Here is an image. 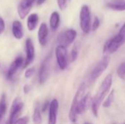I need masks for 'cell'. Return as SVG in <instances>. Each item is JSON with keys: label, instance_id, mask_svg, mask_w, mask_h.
Segmentation results:
<instances>
[{"label": "cell", "instance_id": "36", "mask_svg": "<svg viewBox=\"0 0 125 124\" xmlns=\"http://www.w3.org/2000/svg\"><path fill=\"white\" fill-rule=\"evenodd\" d=\"M115 1H122V0H115Z\"/></svg>", "mask_w": 125, "mask_h": 124}, {"label": "cell", "instance_id": "20", "mask_svg": "<svg viewBox=\"0 0 125 124\" xmlns=\"http://www.w3.org/2000/svg\"><path fill=\"white\" fill-rule=\"evenodd\" d=\"M33 123L34 124H40L42 122V116H41V113H40V108L39 104L37 102L34 107V114H33Z\"/></svg>", "mask_w": 125, "mask_h": 124}, {"label": "cell", "instance_id": "30", "mask_svg": "<svg viewBox=\"0 0 125 124\" xmlns=\"http://www.w3.org/2000/svg\"><path fill=\"white\" fill-rule=\"evenodd\" d=\"M5 28V24H4V20L0 17V34L4 31Z\"/></svg>", "mask_w": 125, "mask_h": 124}, {"label": "cell", "instance_id": "33", "mask_svg": "<svg viewBox=\"0 0 125 124\" xmlns=\"http://www.w3.org/2000/svg\"><path fill=\"white\" fill-rule=\"evenodd\" d=\"M46 0H37V5H41Z\"/></svg>", "mask_w": 125, "mask_h": 124}, {"label": "cell", "instance_id": "29", "mask_svg": "<svg viewBox=\"0 0 125 124\" xmlns=\"http://www.w3.org/2000/svg\"><path fill=\"white\" fill-rule=\"evenodd\" d=\"M118 34L120 35V36L122 37V39H124V41H125V23H124V25L122 26V27L120 29L119 32Z\"/></svg>", "mask_w": 125, "mask_h": 124}, {"label": "cell", "instance_id": "4", "mask_svg": "<svg viewBox=\"0 0 125 124\" xmlns=\"http://www.w3.org/2000/svg\"><path fill=\"white\" fill-rule=\"evenodd\" d=\"M91 12L88 5L81 7L80 12V26L83 33L88 34L91 30Z\"/></svg>", "mask_w": 125, "mask_h": 124}, {"label": "cell", "instance_id": "24", "mask_svg": "<svg viewBox=\"0 0 125 124\" xmlns=\"http://www.w3.org/2000/svg\"><path fill=\"white\" fill-rule=\"evenodd\" d=\"M78 56V43L75 44L72 51H71V61H75Z\"/></svg>", "mask_w": 125, "mask_h": 124}, {"label": "cell", "instance_id": "8", "mask_svg": "<svg viewBox=\"0 0 125 124\" xmlns=\"http://www.w3.org/2000/svg\"><path fill=\"white\" fill-rule=\"evenodd\" d=\"M55 54H56L57 64L60 69L62 70L65 69L67 67V63H68L67 48L59 45L55 49Z\"/></svg>", "mask_w": 125, "mask_h": 124}, {"label": "cell", "instance_id": "26", "mask_svg": "<svg viewBox=\"0 0 125 124\" xmlns=\"http://www.w3.org/2000/svg\"><path fill=\"white\" fill-rule=\"evenodd\" d=\"M100 25V19L98 18V17H95L94 19V22H93V24L92 26V31H96L99 26Z\"/></svg>", "mask_w": 125, "mask_h": 124}, {"label": "cell", "instance_id": "19", "mask_svg": "<svg viewBox=\"0 0 125 124\" xmlns=\"http://www.w3.org/2000/svg\"><path fill=\"white\" fill-rule=\"evenodd\" d=\"M108 7L116 11H125V1H111L107 4Z\"/></svg>", "mask_w": 125, "mask_h": 124}, {"label": "cell", "instance_id": "31", "mask_svg": "<svg viewBox=\"0 0 125 124\" xmlns=\"http://www.w3.org/2000/svg\"><path fill=\"white\" fill-rule=\"evenodd\" d=\"M49 106H50V104H49V102L48 101H46L45 103H44V105H43V106H42V112H45L48 108L49 109Z\"/></svg>", "mask_w": 125, "mask_h": 124}, {"label": "cell", "instance_id": "11", "mask_svg": "<svg viewBox=\"0 0 125 124\" xmlns=\"http://www.w3.org/2000/svg\"><path fill=\"white\" fill-rule=\"evenodd\" d=\"M26 57L23 68H26V67H28L33 62L34 59V47L32 40L29 38L27 39L26 41Z\"/></svg>", "mask_w": 125, "mask_h": 124}, {"label": "cell", "instance_id": "37", "mask_svg": "<svg viewBox=\"0 0 125 124\" xmlns=\"http://www.w3.org/2000/svg\"><path fill=\"white\" fill-rule=\"evenodd\" d=\"M125 124V123H124V124Z\"/></svg>", "mask_w": 125, "mask_h": 124}, {"label": "cell", "instance_id": "6", "mask_svg": "<svg viewBox=\"0 0 125 124\" xmlns=\"http://www.w3.org/2000/svg\"><path fill=\"white\" fill-rule=\"evenodd\" d=\"M110 61H111L110 56H105L103 58V59H101L98 62V64L95 66L91 74V80L92 81L97 80L103 74V72L108 68Z\"/></svg>", "mask_w": 125, "mask_h": 124}, {"label": "cell", "instance_id": "12", "mask_svg": "<svg viewBox=\"0 0 125 124\" xmlns=\"http://www.w3.org/2000/svg\"><path fill=\"white\" fill-rule=\"evenodd\" d=\"M92 99L93 98H92L91 94L89 93L86 94L83 96V98L81 99V101L78 105V108H77V113L78 115L86 113L89 110L90 106H92Z\"/></svg>", "mask_w": 125, "mask_h": 124}, {"label": "cell", "instance_id": "34", "mask_svg": "<svg viewBox=\"0 0 125 124\" xmlns=\"http://www.w3.org/2000/svg\"><path fill=\"white\" fill-rule=\"evenodd\" d=\"M2 120H3V118H1L0 117V124H2Z\"/></svg>", "mask_w": 125, "mask_h": 124}, {"label": "cell", "instance_id": "17", "mask_svg": "<svg viewBox=\"0 0 125 124\" xmlns=\"http://www.w3.org/2000/svg\"><path fill=\"white\" fill-rule=\"evenodd\" d=\"M39 21V17L37 13L31 14L27 18V28L29 31H33L36 29Z\"/></svg>", "mask_w": 125, "mask_h": 124}, {"label": "cell", "instance_id": "25", "mask_svg": "<svg viewBox=\"0 0 125 124\" xmlns=\"http://www.w3.org/2000/svg\"><path fill=\"white\" fill-rule=\"evenodd\" d=\"M70 0H57V3L59 5V7L61 10H64L67 8L68 1Z\"/></svg>", "mask_w": 125, "mask_h": 124}, {"label": "cell", "instance_id": "7", "mask_svg": "<svg viewBox=\"0 0 125 124\" xmlns=\"http://www.w3.org/2000/svg\"><path fill=\"white\" fill-rule=\"evenodd\" d=\"M23 107V103L20 97L15 98L12 102L11 110H10V117L6 124H14L15 121L18 119V116L20 115Z\"/></svg>", "mask_w": 125, "mask_h": 124}, {"label": "cell", "instance_id": "5", "mask_svg": "<svg viewBox=\"0 0 125 124\" xmlns=\"http://www.w3.org/2000/svg\"><path fill=\"white\" fill-rule=\"evenodd\" d=\"M76 37L77 32L75 30L72 29H67L59 34L57 37V42L59 45L67 48L75 41Z\"/></svg>", "mask_w": 125, "mask_h": 124}, {"label": "cell", "instance_id": "16", "mask_svg": "<svg viewBox=\"0 0 125 124\" xmlns=\"http://www.w3.org/2000/svg\"><path fill=\"white\" fill-rule=\"evenodd\" d=\"M12 32L15 38L21 39L23 37V28L22 23L18 20H15L12 26Z\"/></svg>", "mask_w": 125, "mask_h": 124}, {"label": "cell", "instance_id": "21", "mask_svg": "<svg viewBox=\"0 0 125 124\" xmlns=\"http://www.w3.org/2000/svg\"><path fill=\"white\" fill-rule=\"evenodd\" d=\"M7 110V99L6 95L2 94L0 99V117L4 118Z\"/></svg>", "mask_w": 125, "mask_h": 124}, {"label": "cell", "instance_id": "14", "mask_svg": "<svg viewBox=\"0 0 125 124\" xmlns=\"http://www.w3.org/2000/svg\"><path fill=\"white\" fill-rule=\"evenodd\" d=\"M23 58L21 56L17 57L11 64L7 71V77L12 78L15 75V73L19 69V68L23 65Z\"/></svg>", "mask_w": 125, "mask_h": 124}, {"label": "cell", "instance_id": "27", "mask_svg": "<svg viewBox=\"0 0 125 124\" xmlns=\"http://www.w3.org/2000/svg\"><path fill=\"white\" fill-rule=\"evenodd\" d=\"M28 123H29V118L27 116H25L17 119L14 124H28Z\"/></svg>", "mask_w": 125, "mask_h": 124}, {"label": "cell", "instance_id": "22", "mask_svg": "<svg viewBox=\"0 0 125 124\" xmlns=\"http://www.w3.org/2000/svg\"><path fill=\"white\" fill-rule=\"evenodd\" d=\"M114 96H115V90L114 89L109 93L107 99L103 103V107H110L114 101Z\"/></svg>", "mask_w": 125, "mask_h": 124}, {"label": "cell", "instance_id": "13", "mask_svg": "<svg viewBox=\"0 0 125 124\" xmlns=\"http://www.w3.org/2000/svg\"><path fill=\"white\" fill-rule=\"evenodd\" d=\"M58 109H59V102L57 99H54L51 101L49 106L48 124H56Z\"/></svg>", "mask_w": 125, "mask_h": 124}, {"label": "cell", "instance_id": "32", "mask_svg": "<svg viewBox=\"0 0 125 124\" xmlns=\"http://www.w3.org/2000/svg\"><path fill=\"white\" fill-rule=\"evenodd\" d=\"M31 90V86L29 85H25L23 87V91L25 94H28Z\"/></svg>", "mask_w": 125, "mask_h": 124}, {"label": "cell", "instance_id": "15", "mask_svg": "<svg viewBox=\"0 0 125 124\" xmlns=\"http://www.w3.org/2000/svg\"><path fill=\"white\" fill-rule=\"evenodd\" d=\"M48 37V29L45 23H42L38 30V40L41 45L45 46L47 44Z\"/></svg>", "mask_w": 125, "mask_h": 124}, {"label": "cell", "instance_id": "28", "mask_svg": "<svg viewBox=\"0 0 125 124\" xmlns=\"http://www.w3.org/2000/svg\"><path fill=\"white\" fill-rule=\"evenodd\" d=\"M34 70H35L34 67H31V68H29L28 69H26V71L25 72V75H24L26 78H29L30 77H31L34 72Z\"/></svg>", "mask_w": 125, "mask_h": 124}, {"label": "cell", "instance_id": "2", "mask_svg": "<svg viewBox=\"0 0 125 124\" xmlns=\"http://www.w3.org/2000/svg\"><path fill=\"white\" fill-rule=\"evenodd\" d=\"M86 84L85 83H83L78 88V91H76V94L73 98V100L72 102V105L70 107V110L69 112V119L71 122L75 123L77 121L78 118V113H77V108L78 105L81 101V99L83 98V96L86 94Z\"/></svg>", "mask_w": 125, "mask_h": 124}, {"label": "cell", "instance_id": "35", "mask_svg": "<svg viewBox=\"0 0 125 124\" xmlns=\"http://www.w3.org/2000/svg\"><path fill=\"white\" fill-rule=\"evenodd\" d=\"M84 124H90V123H89V122H86Z\"/></svg>", "mask_w": 125, "mask_h": 124}, {"label": "cell", "instance_id": "3", "mask_svg": "<svg viewBox=\"0 0 125 124\" xmlns=\"http://www.w3.org/2000/svg\"><path fill=\"white\" fill-rule=\"evenodd\" d=\"M124 42H125L124 39L119 34H117L115 37L108 39L105 42L104 48H103V52L104 56H110V55L114 53L115 52H116L119 50V48L123 45Z\"/></svg>", "mask_w": 125, "mask_h": 124}, {"label": "cell", "instance_id": "9", "mask_svg": "<svg viewBox=\"0 0 125 124\" xmlns=\"http://www.w3.org/2000/svg\"><path fill=\"white\" fill-rule=\"evenodd\" d=\"M50 62H51V55L48 56L41 64L40 72H39V82L40 84H44L49 77Z\"/></svg>", "mask_w": 125, "mask_h": 124}, {"label": "cell", "instance_id": "23", "mask_svg": "<svg viewBox=\"0 0 125 124\" xmlns=\"http://www.w3.org/2000/svg\"><path fill=\"white\" fill-rule=\"evenodd\" d=\"M117 75L123 80H125V62L122 63L117 68Z\"/></svg>", "mask_w": 125, "mask_h": 124}, {"label": "cell", "instance_id": "10", "mask_svg": "<svg viewBox=\"0 0 125 124\" xmlns=\"http://www.w3.org/2000/svg\"><path fill=\"white\" fill-rule=\"evenodd\" d=\"M37 0H21L18 7V12L21 19L25 18Z\"/></svg>", "mask_w": 125, "mask_h": 124}, {"label": "cell", "instance_id": "1", "mask_svg": "<svg viewBox=\"0 0 125 124\" xmlns=\"http://www.w3.org/2000/svg\"><path fill=\"white\" fill-rule=\"evenodd\" d=\"M112 80L113 77L111 74L108 75L103 80L102 84L100 85L97 93L92 99V110L93 112V114L94 116L98 115L99 109L102 105L103 101L105 98V96L108 95V94L110 91V89L112 86Z\"/></svg>", "mask_w": 125, "mask_h": 124}, {"label": "cell", "instance_id": "18", "mask_svg": "<svg viewBox=\"0 0 125 124\" xmlns=\"http://www.w3.org/2000/svg\"><path fill=\"white\" fill-rule=\"evenodd\" d=\"M50 26L53 31H56L60 24V15L58 12H53L50 17Z\"/></svg>", "mask_w": 125, "mask_h": 124}]
</instances>
